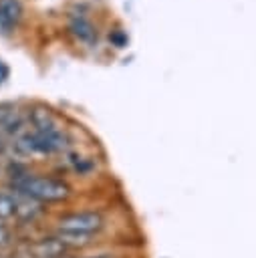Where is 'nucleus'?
Segmentation results:
<instances>
[{
	"instance_id": "obj_1",
	"label": "nucleus",
	"mask_w": 256,
	"mask_h": 258,
	"mask_svg": "<svg viewBox=\"0 0 256 258\" xmlns=\"http://www.w3.org/2000/svg\"><path fill=\"white\" fill-rule=\"evenodd\" d=\"M20 196H26L38 204H62L73 196V187L62 177L26 173L24 177L10 183Z\"/></svg>"
},
{
	"instance_id": "obj_2",
	"label": "nucleus",
	"mask_w": 256,
	"mask_h": 258,
	"mask_svg": "<svg viewBox=\"0 0 256 258\" xmlns=\"http://www.w3.org/2000/svg\"><path fill=\"white\" fill-rule=\"evenodd\" d=\"M105 228V216L99 210H75L60 214L54 222V232L95 238Z\"/></svg>"
},
{
	"instance_id": "obj_3",
	"label": "nucleus",
	"mask_w": 256,
	"mask_h": 258,
	"mask_svg": "<svg viewBox=\"0 0 256 258\" xmlns=\"http://www.w3.org/2000/svg\"><path fill=\"white\" fill-rule=\"evenodd\" d=\"M28 252L32 258H71L73 254V250L56 234H48L32 240L28 244Z\"/></svg>"
},
{
	"instance_id": "obj_4",
	"label": "nucleus",
	"mask_w": 256,
	"mask_h": 258,
	"mask_svg": "<svg viewBox=\"0 0 256 258\" xmlns=\"http://www.w3.org/2000/svg\"><path fill=\"white\" fill-rule=\"evenodd\" d=\"M32 139H34V151L36 155H54L67 149V133L58 127L54 131H46V133H34L32 131Z\"/></svg>"
},
{
	"instance_id": "obj_5",
	"label": "nucleus",
	"mask_w": 256,
	"mask_h": 258,
	"mask_svg": "<svg viewBox=\"0 0 256 258\" xmlns=\"http://www.w3.org/2000/svg\"><path fill=\"white\" fill-rule=\"evenodd\" d=\"M22 127H24L22 113L12 103L0 105V131H4L8 135H20Z\"/></svg>"
},
{
	"instance_id": "obj_6",
	"label": "nucleus",
	"mask_w": 256,
	"mask_h": 258,
	"mask_svg": "<svg viewBox=\"0 0 256 258\" xmlns=\"http://www.w3.org/2000/svg\"><path fill=\"white\" fill-rule=\"evenodd\" d=\"M30 123H32L34 133H46V131L58 129V123H56L54 115L46 107H34L30 111Z\"/></svg>"
},
{
	"instance_id": "obj_7",
	"label": "nucleus",
	"mask_w": 256,
	"mask_h": 258,
	"mask_svg": "<svg viewBox=\"0 0 256 258\" xmlns=\"http://www.w3.org/2000/svg\"><path fill=\"white\" fill-rule=\"evenodd\" d=\"M22 16V6L18 0H0V28L10 30L18 24Z\"/></svg>"
},
{
	"instance_id": "obj_8",
	"label": "nucleus",
	"mask_w": 256,
	"mask_h": 258,
	"mask_svg": "<svg viewBox=\"0 0 256 258\" xmlns=\"http://www.w3.org/2000/svg\"><path fill=\"white\" fill-rule=\"evenodd\" d=\"M69 30L75 38H79L81 42H95L97 40V30L95 26L85 18V16H71V22H69Z\"/></svg>"
},
{
	"instance_id": "obj_9",
	"label": "nucleus",
	"mask_w": 256,
	"mask_h": 258,
	"mask_svg": "<svg viewBox=\"0 0 256 258\" xmlns=\"http://www.w3.org/2000/svg\"><path fill=\"white\" fill-rule=\"evenodd\" d=\"M16 208H18V194L12 191H0V220L10 222L16 218Z\"/></svg>"
},
{
	"instance_id": "obj_10",
	"label": "nucleus",
	"mask_w": 256,
	"mask_h": 258,
	"mask_svg": "<svg viewBox=\"0 0 256 258\" xmlns=\"http://www.w3.org/2000/svg\"><path fill=\"white\" fill-rule=\"evenodd\" d=\"M67 159H65V163L71 167V171H75V173H87L91 167H93V159H89V157H85V155H81V153H67L65 155Z\"/></svg>"
},
{
	"instance_id": "obj_11",
	"label": "nucleus",
	"mask_w": 256,
	"mask_h": 258,
	"mask_svg": "<svg viewBox=\"0 0 256 258\" xmlns=\"http://www.w3.org/2000/svg\"><path fill=\"white\" fill-rule=\"evenodd\" d=\"M14 244V232L6 220H0V252L8 250Z\"/></svg>"
},
{
	"instance_id": "obj_12",
	"label": "nucleus",
	"mask_w": 256,
	"mask_h": 258,
	"mask_svg": "<svg viewBox=\"0 0 256 258\" xmlns=\"http://www.w3.org/2000/svg\"><path fill=\"white\" fill-rule=\"evenodd\" d=\"M71 258H115L111 252H95V254H77Z\"/></svg>"
},
{
	"instance_id": "obj_13",
	"label": "nucleus",
	"mask_w": 256,
	"mask_h": 258,
	"mask_svg": "<svg viewBox=\"0 0 256 258\" xmlns=\"http://www.w3.org/2000/svg\"><path fill=\"white\" fill-rule=\"evenodd\" d=\"M111 40H113V42H115L117 46H123V44H125V34L117 30V32H115V34L111 36Z\"/></svg>"
},
{
	"instance_id": "obj_14",
	"label": "nucleus",
	"mask_w": 256,
	"mask_h": 258,
	"mask_svg": "<svg viewBox=\"0 0 256 258\" xmlns=\"http://www.w3.org/2000/svg\"><path fill=\"white\" fill-rule=\"evenodd\" d=\"M6 77H8V67H6L2 60H0V83H2Z\"/></svg>"
},
{
	"instance_id": "obj_15",
	"label": "nucleus",
	"mask_w": 256,
	"mask_h": 258,
	"mask_svg": "<svg viewBox=\"0 0 256 258\" xmlns=\"http://www.w3.org/2000/svg\"><path fill=\"white\" fill-rule=\"evenodd\" d=\"M4 147H6V143H4V137H2V133H0V153L4 151Z\"/></svg>"
}]
</instances>
